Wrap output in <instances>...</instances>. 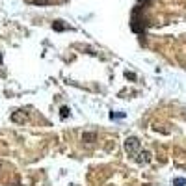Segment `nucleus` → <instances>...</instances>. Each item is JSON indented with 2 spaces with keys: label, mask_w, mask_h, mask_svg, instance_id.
<instances>
[{
  "label": "nucleus",
  "mask_w": 186,
  "mask_h": 186,
  "mask_svg": "<svg viewBox=\"0 0 186 186\" xmlns=\"http://www.w3.org/2000/svg\"><path fill=\"white\" fill-rule=\"evenodd\" d=\"M32 4H41V6H47L48 0H32Z\"/></svg>",
  "instance_id": "6"
},
{
  "label": "nucleus",
  "mask_w": 186,
  "mask_h": 186,
  "mask_svg": "<svg viewBox=\"0 0 186 186\" xmlns=\"http://www.w3.org/2000/svg\"><path fill=\"white\" fill-rule=\"evenodd\" d=\"M97 140V134L95 132H86V134H82V142H86V143H93Z\"/></svg>",
  "instance_id": "3"
},
{
  "label": "nucleus",
  "mask_w": 186,
  "mask_h": 186,
  "mask_svg": "<svg viewBox=\"0 0 186 186\" xmlns=\"http://www.w3.org/2000/svg\"><path fill=\"white\" fill-rule=\"evenodd\" d=\"M125 151H127V154H138V151H140V140L136 138V136H128L127 140H125Z\"/></svg>",
  "instance_id": "1"
},
{
  "label": "nucleus",
  "mask_w": 186,
  "mask_h": 186,
  "mask_svg": "<svg viewBox=\"0 0 186 186\" xmlns=\"http://www.w3.org/2000/svg\"><path fill=\"white\" fill-rule=\"evenodd\" d=\"M11 119H13V121H21V123H23V121H26V113H17V112H15V113L11 115Z\"/></svg>",
  "instance_id": "4"
},
{
  "label": "nucleus",
  "mask_w": 186,
  "mask_h": 186,
  "mask_svg": "<svg viewBox=\"0 0 186 186\" xmlns=\"http://www.w3.org/2000/svg\"><path fill=\"white\" fill-rule=\"evenodd\" d=\"M0 63H2V54H0Z\"/></svg>",
  "instance_id": "9"
},
{
  "label": "nucleus",
  "mask_w": 186,
  "mask_h": 186,
  "mask_svg": "<svg viewBox=\"0 0 186 186\" xmlns=\"http://www.w3.org/2000/svg\"><path fill=\"white\" fill-rule=\"evenodd\" d=\"M54 28H56V30H60V32H62V30H63V28H65V26H63V24H62V23H60V21H58V23H56V24H54Z\"/></svg>",
  "instance_id": "7"
},
{
  "label": "nucleus",
  "mask_w": 186,
  "mask_h": 186,
  "mask_svg": "<svg viewBox=\"0 0 186 186\" xmlns=\"http://www.w3.org/2000/svg\"><path fill=\"white\" fill-rule=\"evenodd\" d=\"M62 113H60V115H62V117H63V119H65V117H67V115H69V108H67V106H63V108H62Z\"/></svg>",
  "instance_id": "5"
},
{
  "label": "nucleus",
  "mask_w": 186,
  "mask_h": 186,
  "mask_svg": "<svg viewBox=\"0 0 186 186\" xmlns=\"http://www.w3.org/2000/svg\"><path fill=\"white\" fill-rule=\"evenodd\" d=\"M136 160H138V164H147L149 160H151V153L149 151H142V153L138 151V158Z\"/></svg>",
  "instance_id": "2"
},
{
  "label": "nucleus",
  "mask_w": 186,
  "mask_h": 186,
  "mask_svg": "<svg viewBox=\"0 0 186 186\" xmlns=\"http://www.w3.org/2000/svg\"><path fill=\"white\" fill-rule=\"evenodd\" d=\"M175 184H177V186H184L186 181H184V179H175Z\"/></svg>",
  "instance_id": "8"
}]
</instances>
